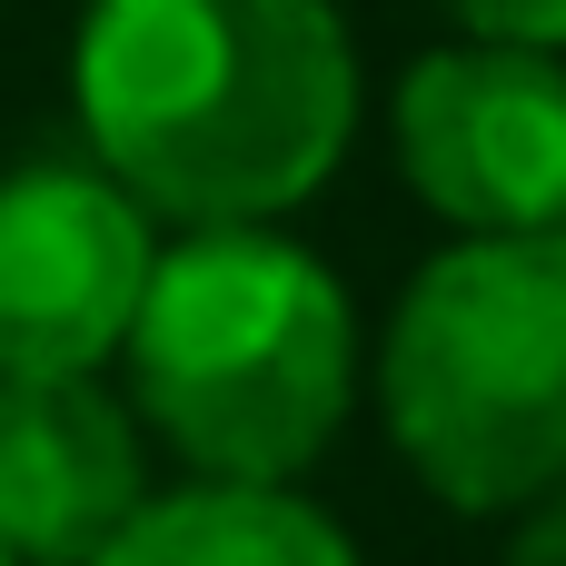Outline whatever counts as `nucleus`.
<instances>
[{"mask_svg": "<svg viewBox=\"0 0 566 566\" xmlns=\"http://www.w3.org/2000/svg\"><path fill=\"white\" fill-rule=\"evenodd\" d=\"M388 149L458 239H566V50L438 40L388 90Z\"/></svg>", "mask_w": 566, "mask_h": 566, "instance_id": "20e7f679", "label": "nucleus"}, {"mask_svg": "<svg viewBox=\"0 0 566 566\" xmlns=\"http://www.w3.org/2000/svg\"><path fill=\"white\" fill-rule=\"evenodd\" d=\"M0 566H10V547H0Z\"/></svg>", "mask_w": 566, "mask_h": 566, "instance_id": "9d476101", "label": "nucleus"}, {"mask_svg": "<svg viewBox=\"0 0 566 566\" xmlns=\"http://www.w3.org/2000/svg\"><path fill=\"white\" fill-rule=\"evenodd\" d=\"M358 99L338 0H90L70 40L90 159L169 229L308 209L358 139Z\"/></svg>", "mask_w": 566, "mask_h": 566, "instance_id": "f257e3e1", "label": "nucleus"}, {"mask_svg": "<svg viewBox=\"0 0 566 566\" xmlns=\"http://www.w3.org/2000/svg\"><path fill=\"white\" fill-rule=\"evenodd\" d=\"M119 368H129V418L189 478L229 488H298L338 448L368 378L338 269L279 219L179 229L149 259Z\"/></svg>", "mask_w": 566, "mask_h": 566, "instance_id": "f03ea898", "label": "nucleus"}, {"mask_svg": "<svg viewBox=\"0 0 566 566\" xmlns=\"http://www.w3.org/2000/svg\"><path fill=\"white\" fill-rule=\"evenodd\" d=\"M159 219L99 159L0 169V378H99L139 318Z\"/></svg>", "mask_w": 566, "mask_h": 566, "instance_id": "39448f33", "label": "nucleus"}, {"mask_svg": "<svg viewBox=\"0 0 566 566\" xmlns=\"http://www.w3.org/2000/svg\"><path fill=\"white\" fill-rule=\"evenodd\" d=\"M90 566H358L348 527L328 507H308L298 488H229V478H189V488H149V507L99 547Z\"/></svg>", "mask_w": 566, "mask_h": 566, "instance_id": "0eeeda50", "label": "nucleus"}, {"mask_svg": "<svg viewBox=\"0 0 566 566\" xmlns=\"http://www.w3.org/2000/svg\"><path fill=\"white\" fill-rule=\"evenodd\" d=\"M458 20V40H517V50H566V0H428Z\"/></svg>", "mask_w": 566, "mask_h": 566, "instance_id": "6e6552de", "label": "nucleus"}, {"mask_svg": "<svg viewBox=\"0 0 566 566\" xmlns=\"http://www.w3.org/2000/svg\"><path fill=\"white\" fill-rule=\"evenodd\" d=\"M149 507V428L99 378H0V547L90 566Z\"/></svg>", "mask_w": 566, "mask_h": 566, "instance_id": "423d86ee", "label": "nucleus"}, {"mask_svg": "<svg viewBox=\"0 0 566 566\" xmlns=\"http://www.w3.org/2000/svg\"><path fill=\"white\" fill-rule=\"evenodd\" d=\"M388 448L448 517L566 488V239H448L368 358Z\"/></svg>", "mask_w": 566, "mask_h": 566, "instance_id": "7ed1b4c3", "label": "nucleus"}, {"mask_svg": "<svg viewBox=\"0 0 566 566\" xmlns=\"http://www.w3.org/2000/svg\"><path fill=\"white\" fill-rule=\"evenodd\" d=\"M507 566H566V488H547L537 507H517V537H507Z\"/></svg>", "mask_w": 566, "mask_h": 566, "instance_id": "1a4fd4ad", "label": "nucleus"}]
</instances>
